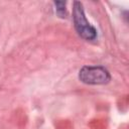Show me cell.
I'll use <instances>...</instances> for the list:
<instances>
[{"mask_svg":"<svg viewBox=\"0 0 129 129\" xmlns=\"http://www.w3.org/2000/svg\"><path fill=\"white\" fill-rule=\"evenodd\" d=\"M73 19L77 32L86 40H94L97 37L96 29L89 23L85 16L83 4L79 1L74 2L73 6Z\"/></svg>","mask_w":129,"mask_h":129,"instance_id":"6da1fadb","label":"cell"},{"mask_svg":"<svg viewBox=\"0 0 129 129\" xmlns=\"http://www.w3.org/2000/svg\"><path fill=\"white\" fill-rule=\"evenodd\" d=\"M79 79L88 85H104L110 81L111 77L109 72L103 67L85 66L80 70Z\"/></svg>","mask_w":129,"mask_h":129,"instance_id":"7a4b0ae2","label":"cell"},{"mask_svg":"<svg viewBox=\"0 0 129 129\" xmlns=\"http://www.w3.org/2000/svg\"><path fill=\"white\" fill-rule=\"evenodd\" d=\"M54 4L56 6V12L58 14H61L62 15V13L66 10V8H64L66 7V3L64 2H54Z\"/></svg>","mask_w":129,"mask_h":129,"instance_id":"3957f363","label":"cell"}]
</instances>
